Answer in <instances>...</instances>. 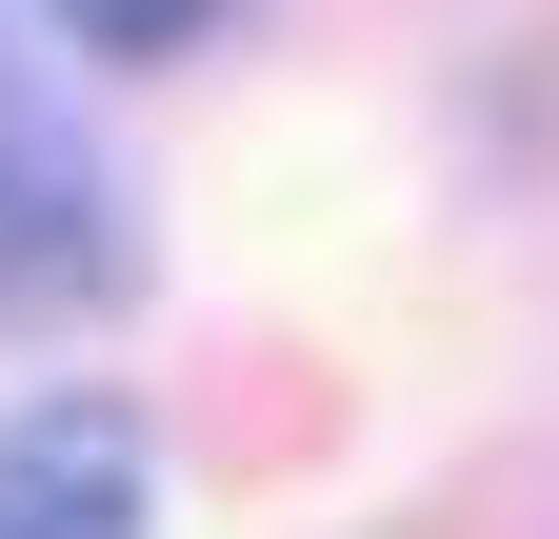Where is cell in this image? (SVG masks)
Instances as JSON below:
<instances>
[{
  "mask_svg": "<svg viewBox=\"0 0 559 539\" xmlns=\"http://www.w3.org/2000/svg\"><path fill=\"white\" fill-rule=\"evenodd\" d=\"M200 21H221V0H60V40H81V60H180Z\"/></svg>",
  "mask_w": 559,
  "mask_h": 539,
  "instance_id": "3",
  "label": "cell"
},
{
  "mask_svg": "<svg viewBox=\"0 0 559 539\" xmlns=\"http://www.w3.org/2000/svg\"><path fill=\"white\" fill-rule=\"evenodd\" d=\"M0 539H140V420L120 399H40L0 440Z\"/></svg>",
  "mask_w": 559,
  "mask_h": 539,
  "instance_id": "2",
  "label": "cell"
},
{
  "mask_svg": "<svg viewBox=\"0 0 559 539\" xmlns=\"http://www.w3.org/2000/svg\"><path fill=\"white\" fill-rule=\"evenodd\" d=\"M120 180L60 141V120L21 100V60H0V340H21V320H100L120 300Z\"/></svg>",
  "mask_w": 559,
  "mask_h": 539,
  "instance_id": "1",
  "label": "cell"
}]
</instances>
